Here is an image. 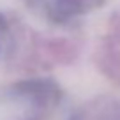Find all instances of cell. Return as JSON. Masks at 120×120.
Returning <instances> with one entry per match:
<instances>
[{
  "label": "cell",
  "mask_w": 120,
  "mask_h": 120,
  "mask_svg": "<svg viewBox=\"0 0 120 120\" xmlns=\"http://www.w3.org/2000/svg\"><path fill=\"white\" fill-rule=\"evenodd\" d=\"M34 7H39L51 21L64 23L78 14L99 7L102 0H30Z\"/></svg>",
  "instance_id": "6da1fadb"
},
{
  "label": "cell",
  "mask_w": 120,
  "mask_h": 120,
  "mask_svg": "<svg viewBox=\"0 0 120 120\" xmlns=\"http://www.w3.org/2000/svg\"><path fill=\"white\" fill-rule=\"evenodd\" d=\"M2 30H4V19H2V16H0V34H2Z\"/></svg>",
  "instance_id": "7a4b0ae2"
}]
</instances>
